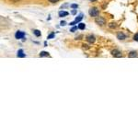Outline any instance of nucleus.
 I'll return each mask as SVG.
<instances>
[{"instance_id": "nucleus-1", "label": "nucleus", "mask_w": 138, "mask_h": 138, "mask_svg": "<svg viewBox=\"0 0 138 138\" xmlns=\"http://www.w3.org/2000/svg\"><path fill=\"white\" fill-rule=\"evenodd\" d=\"M88 14H89L90 17L92 18H97L99 15V10L98 8L96 7H93V8H90L89 10H88Z\"/></svg>"}, {"instance_id": "nucleus-2", "label": "nucleus", "mask_w": 138, "mask_h": 138, "mask_svg": "<svg viewBox=\"0 0 138 138\" xmlns=\"http://www.w3.org/2000/svg\"><path fill=\"white\" fill-rule=\"evenodd\" d=\"M95 23L98 24L99 26H104L106 24V20L103 17H98L95 18Z\"/></svg>"}, {"instance_id": "nucleus-3", "label": "nucleus", "mask_w": 138, "mask_h": 138, "mask_svg": "<svg viewBox=\"0 0 138 138\" xmlns=\"http://www.w3.org/2000/svg\"><path fill=\"white\" fill-rule=\"evenodd\" d=\"M15 37L17 40H20V39H23V41H25V32L24 31H18L15 34Z\"/></svg>"}, {"instance_id": "nucleus-4", "label": "nucleus", "mask_w": 138, "mask_h": 138, "mask_svg": "<svg viewBox=\"0 0 138 138\" xmlns=\"http://www.w3.org/2000/svg\"><path fill=\"white\" fill-rule=\"evenodd\" d=\"M110 54H111V55H112V56L117 57V58H120V57L122 56L121 52L120 51V50H118V49H114V50H112V51L110 52Z\"/></svg>"}, {"instance_id": "nucleus-5", "label": "nucleus", "mask_w": 138, "mask_h": 138, "mask_svg": "<svg viewBox=\"0 0 138 138\" xmlns=\"http://www.w3.org/2000/svg\"><path fill=\"white\" fill-rule=\"evenodd\" d=\"M116 37H117V39L120 40V41H124V40L127 38L126 34L124 33V32H122V31H118L117 34H116Z\"/></svg>"}, {"instance_id": "nucleus-6", "label": "nucleus", "mask_w": 138, "mask_h": 138, "mask_svg": "<svg viewBox=\"0 0 138 138\" xmlns=\"http://www.w3.org/2000/svg\"><path fill=\"white\" fill-rule=\"evenodd\" d=\"M86 40H87V42H88V43L92 44V43H94V42H95V41H96V38H95V36H94V35H92V34H88V35H87V36H86Z\"/></svg>"}, {"instance_id": "nucleus-7", "label": "nucleus", "mask_w": 138, "mask_h": 138, "mask_svg": "<svg viewBox=\"0 0 138 138\" xmlns=\"http://www.w3.org/2000/svg\"><path fill=\"white\" fill-rule=\"evenodd\" d=\"M138 56V53L136 51H131L128 54V57L130 58H134V57H137Z\"/></svg>"}, {"instance_id": "nucleus-8", "label": "nucleus", "mask_w": 138, "mask_h": 138, "mask_svg": "<svg viewBox=\"0 0 138 138\" xmlns=\"http://www.w3.org/2000/svg\"><path fill=\"white\" fill-rule=\"evenodd\" d=\"M18 57H21V58H23V57L26 56V54H24V52H23L22 49H20V50H19L18 51V54H17Z\"/></svg>"}, {"instance_id": "nucleus-9", "label": "nucleus", "mask_w": 138, "mask_h": 138, "mask_svg": "<svg viewBox=\"0 0 138 138\" xmlns=\"http://www.w3.org/2000/svg\"><path fill=\"white\" fill-rule=\"evenodd\" d=\"M40 57H47V56H49L50 54H49V53L48 52H44V51H42V52H41L40 53Z\"/></svg>"}, {"instance_id": "nucleus-10", "label": "nucleus", "mask_w": 138, "mask_h": 138, "mask_svg": "<svg viewBox=\"0 0 138 138\" xmlns=\"http://www.w3.org/2000/svg\"><path fill=\"white\" fill-rule=\"evenodd\" d=\"M82 19H83V14H80L79 16H77V17L76 18V20H75V22L76 23H79L80 21L82 20Z\"/></svg>"}, {"instance_id": "nucleus-11", "label": "nucleus", "mask_w": 138, "mask_h": 138, "mask_svg": "<svg viewBox=\"0 0 138 138\" xmlns=\"http://www.w3.org/2000/svg\"><path fill=\"white\" fill-rule=\"evenodd\" d=\"M68 14H69V13H68L67 11H60L58 15H59L60 18H63V17H66V16H68Z\"/></svg>"}, {"instance_id": "nucleus-12", "label": "nucleus", "mask_w": 138, "mask_h": 138, "mask_svg": "<svg viewBox=\"0 0 138 138\" xmlns=\"http://www.w3.org/2000/svg\"><path fill=\"white\" fill-rule=\"evenodd\" d=\"M32 31H33V34L36 37H40L41 35H42V33H41V31H40L39 30H33Z\"/></svg>"}, {"instance_id": "nucleus-13", "label": "nucleus", "mask_w": 138, "mask_h": 138, "mask_svg": "<svg viewBox=\"0 0 138 138\" xmlns=\"http://www.w3.org/2000/svg\"><path fill=\"white\" fill-rule=\"evenodd\" d=\"M77 27H78L79 30H85V28H86V25H85L84 23L80 22V23L78 24V26H77Z\"/></svg>"}, {"instance_id": "nucleus-14", "label": "nucleus", "mask_w": 138, "mask_h": 138, "mask_svg": "<svg viewBox=\"0 0 138 138\" xmlns=\"http://www.w3.org/2000/svg\"><path fill=\"white\" fill-rule=\"evenodd\" d=\"M109 27H110V29H115L116 27H117V24H116L115 22H111L109 24Z\"/></svg>"}, {"instance_id": "nucleus-15", "label": "nucleus", "mask_w": 138, "mask_h": 138, "mask_svg": "<svg viewBox=\"0 0 138 138\" xmlns=\"http://www.w3.org/2000/svg\"><path fill=\"white\" fill-rule=\"evenodd\" d=\"M70 7H71V9H77V8H78V5H77V4H72Z\"/></svg>"}, {"instance_id": "nucleus-16", "label": "nucleus", "mask_w": 138, "mask_h": 138, "mask_svg": "<svg viewBox=\"0 0 138 138\" xmlns=\"http://www.w3.org/2000/svg\"><path fill=\"white\" fill-rule=\"evenodd\" d=\"M54 35H55V34H54V32H53V33H51L50 34V35H48V37H47V39H53V38H54Z\"/></svg>"}, {"instance_id": "nucleus-17", "label": "nucleus", "mask_w": 138, "mask_h": 138, "mask_svg": "<svg viewBox=\"0 0 138 138\" xmlns=\"http://www.w3.org/2000/svg\"><path fill=\"white\" fill-rule=\"evenodd\" d=\"M133 40H134L135 42H138V32L136 34H134V36H133Z\"/></svg>"}, {"instance_id": "nucleus-18", "label": "nucleus", "mask_w": 138, "mask_h": 138, "mask_svg": "<svg viewBox=\"0 0 138 138\" xmlns=\"http://www.w3.org/2000/svg\"><path fill=\"white\" fill-rule=\"evenodd\" d=\"M77 29H78V27H73V28L70 30V31H71V32H75V31H76Z\"/></svg>"}, {"instance_id": "nucleus-19", "label": "nucleus", "mask_w": 138, "mask_h": 138, "mask_svg": "<svg viewBox=\"0 0 138 138\" xmlns=\"http://www.w3.org/2000/svg\"><path fill=\"white\" fill-rule=\"evenodd\" d=\"M48 1L50 2V3H52V4H55V3H57L59 0H48Z\"/></svg>"}, {"instance_id": "nucleus-20", "label": "nucleus", "mask_w": 138, "mask_h": 138, "mask_svg": "<svg viewBox=\"0 0 138 138\" xmlns=\"http://www.w3.org/2000/svg\"><path fill=\"white\" fill-rule=\"evenodd\" d=\"M60 24H61V26H65V25H66V22H65V21H61Z\"/></svg>"}, {"instance_id": "nucleus-21", "label": "nucleus", "mask_w": 138, "mask_h": 138, "mask_svg": "<svg viewBox=\"0 0 138 138\" xmlns=\"http://www.w3.org/2000/svg\"><path fill=\"white\" fill-rule=\"evenodd\" d=\"M76 9H74L73 11H72V14L75 15V14H76Z\"/></svg>"}, {"instance_id": "nucleus-22", "label": "nucleus", "mask_w": 138, "mask_h": 138, "mask_svg": "<svg viewBox=\"0 0 138 138\" xmlns=\"http://www.w3.org/2000/svg\"><path fill=\"white\" fill-rule=\"evenodd\" d=\"M89 1H90V2H96L97 0H89Z\"/></svg>"}]
</instances>
